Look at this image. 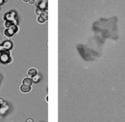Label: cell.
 I'll list each match as a JSON object with an SVG mask.
<instances>
[{"mask_svg": "<svg viewBox=\"0 0 125 122\" xmlns=\"http://www.w3.org/2000/svg\"><path fill=\"white\" fill-rule=\"evenodd\" d=\"M3 46L5 48L6 50H10V49L13 47V43H12L11 41H10V40H6V41L4 42V44H3Z\"/></svg>", "mask_w": 125, "mask_h": 122, "instance_id": "cell-6", "label": "cell"}, {"mask_svg": "<svg viewBox=\"0 0 125 122\" xmlns=\"http://www.w3.org/2000/svg\"><path fill=\"white\" fill-rule=\"evenodd\" d=\"M18 32V27L17 25H12L10 26L9 28H6L4 31V35L8 38L14 36V34H15Z\"/></svg>", "mask_w": 125, "mask_h": 122, "instance_id": "cell-1", "label": "cell"}, {"mask_svg": "<svg viewBox=\"0 0 125 122\" xmlns=\"http://www.w3.org/2000/svg\"><path fill=\"white\" fill-rule=\"evenodd\" d=\"M26 122H33V120H32V119H27V121H26Z\"/></svg>", "mask_w": 125, "mask_h": 122, "instance_id": "cell-17", "label": "cell"}, {"mask_svg": "<svg viewBox=\"0 0 125 122\" xmlns=\"http://www.w3.org/2000/svg\"><path fill=\"white\" fill-rule=\"evenodd\" d=\"M0 61L3 63H10L11 62L12 58L10 56V54L8 53H1L0 54Z\"/></svg>", "mask_w": 125, "mask_h": 122, "instance_id": "cell-2", "label": "cell"}, {"mask_svg": "<svg viewBox=\"0 0 125 122\" xmlns=\"http://www.w3.org/2000/svg\"><path fill=\"white\" fill-rule=\"evenodd\" d=\"M28 3H29L30 4H33L35 3V0H30V1H29Z\"/></svg>", "mask_w": 125, "mask_h": 122, "instance_id": "cell-15", "label": "cell"}, {"mask_svg": "<svg viewBox=\"0 0 125 122\" xmlns=\"http://www.w3.org/2000/svg\"><path fill=\"white\" fill-rule=\"evenodd\" d=\"M8 0H0V4H4V3H5V2H7Z\"/></svg>", "mask_w": 125, "mask_h": 122, "instance_id": "cell-16", "label": "cell"}, {"mask_svg": "<svg viewBox=\"0 0 125 122\" xmlns=\"http://www.w3.org/2000/svg\"><path fill=\"white\" fill-rule=\"evenodd\" d=\"M4 100L3 99V98H0V105H1V106H2V105H4Z\"/></svg>", "mask_w": 125, "mask_h": 122, "instance_id": "cell-14", "label": "cell"}, {"mask_svg": "<svg viewBox=\"0 0 125 122\" xmlns=\"http://www.w3.org/2000/svg\"><path fill=\"white\" fill-rule=\"evenodd\" d=\"M43 11H44L43 10H41V9H39V8H37L36 10H35V13H36L38 15H40L41 14L43 13Z\"/></svg>", "mask_w": 125, "mask_h": 122, "instance_id": "cell-13", "label": "cell"}, {"mask_svg": "<svg viewBox=\"0 0 125 122\" xmlns=\"http://www.w3.org/2000/svg\"><path fill=\"white\" fill-rule=\"evenodd\" d=\"M47 5H48V1L47 0H40L38 4V8L43 10H47Z\"/></svg>", "mask_w": 125, "mask_h": 122, "instance_id": "cell-4", "label": "cell"}, {"mask_svg": "<svg viewBox=\"0 0 125 122\" xmlns=\"http://www.w3.org/2000/svg\"><path fill=\"white\" fill-rule=\"evenodd\" d=\"M0 53H8V54H10V51L8 50H6L5 48L2 45H0Z\"/></svg>", "mask_w": 125, "mask_h": 122, "instance_id": "cell-12", "label": "cell"}, {"mask_svg": "<svg viewBox=\"0 0 125 122\" xmlns=\"http://www.w3.org/2000/svg\"><path fill=\"white\" fill-rule=\"evenodd\" d=\"M32 79H33V82H35V83L39 82V79H40V75L37 73L35 76H33V78H32Z\"/></svg>", "mask_w": 125, "mask_h": 122, "instance_id": "cell-10", "label": "cell"}, {"mask_svg": "<svg viewBox=\"0 0 125 122\" xmlns=\"http://www.w3.org/2000/svg\"><path fill=\"white\" fill-rule=\"evenodd\" d=\"M27 74H28L29 77L33 78V76H35V75L37 74V70L35 68H30L27 71Z\"/></svg>", "mask_w": 125, "mask_h": 122, "instance_id": "cell-9", "label": "cell"}, {"mask_svg": "<svg viewBox=\"0 0 125 122\" xmlns=\"http://www.w3.org/2000/svg\"><path fill=\"white\" fill-rule=\"evenodd\" d=\"M22 1H23V2H25V3H28L30 0H22Z\"/></svg>", "mask_w": 125, "mask_h": 122, "instance_id": "cell-18", "label": "cell"}, {"mask_svg": "<svg viewBox=\"0 0 125 122\" xmlns=\"http://www.w3.org/2000/svg\"><path fill=\"white\" fill-rule=\"evenodd\" d=\"M15 12L14 11H11V12H7V13H5V15H4V19L5 20V21H14V20H15Z\"/></svg>", "mask_w": 125, "mask_h": 122, "instance_id": "cell-3", "label": "cell"}, {"mask_svg": "<svg viewBox=\"0 0 125 122\" xmlns=\"http://www.w3.org/2000/svg\"><path fill=\"white\" fill-rule=\"evenodd\" d=\"M22 83H23V85H30L31 86V85L33 84V79L31 78H25V79H23V80H22Z\"/></svg>", "mask_w": 125, "mask_h": 122, "instance_id": "cell-7", "label": "cell"}, {"mask_svg": "<svg viewBox=\"0 0 125 122\" xmlns=\"http://www.w3.org/2000/svg\"><path fill=\"white\" fill-rule=\"evenodd\" d=\"M20 91L23 93H28L31 92V86L30 85H21L20 86Z\"/></svg>", "mask_w": 125, "mask_h": 122, "instance_id": "cell-5", "label": "cell"}, {"mask_svg": "<svg viewBox=\"0 0 125 122\" xmlns=\"http://www.w3.org/2000/svg\"><path fill=\"white\" fill-rule=\"evenodd\" d=\"M8 109H9V106L4 103V104L2 105L1 108H0V114H1V115H4V114L8 111Z\"/></svg>", "mask_w": 125, "mask_h": 122, "instance_id": "cell-8", "label": "cell"}, {"mask_svg": "<svg viewBox=\"0 0 125 122\" xmlns=\"http://www.w3.org/2000/svg\"><path fill=\"white\" fill-rule=\"evenodd\" d=\"M37 21H38L39 23H40V24H43V23H45L46 21V19H44V18L41 16V15H39L38 18H37Z\"/></svg>", "mask_w": 125, "mask_h": 122, "instance_id": "cell-11", "label": "cell"}]
</instances>
